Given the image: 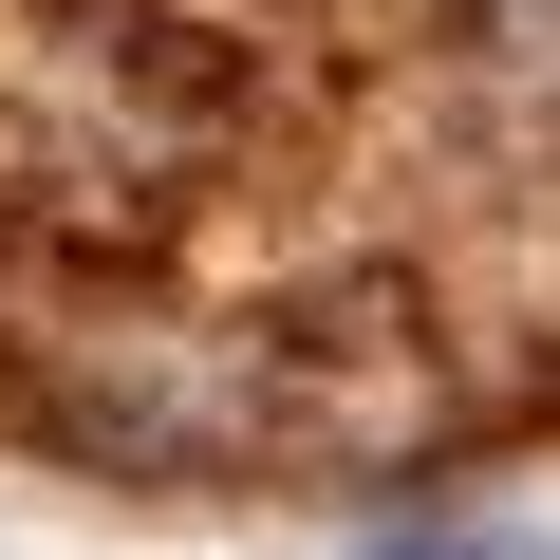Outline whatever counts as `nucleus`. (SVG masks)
<instances>
[{
	"mask_svg": "<svg viewBox=\"0 0 560 560\" xmlns=\"http://www.w3.org/2000/svg\"><path fill=\"white\" fill-rule=\"evenodd\" d=\"M374 560H523V541H374Z\"/></svg>",
	"mask_w": 560,
	"mask_h": 560,
	"instance_id": "obj_1",
	"label": "nucleus"
}]
</instances>
